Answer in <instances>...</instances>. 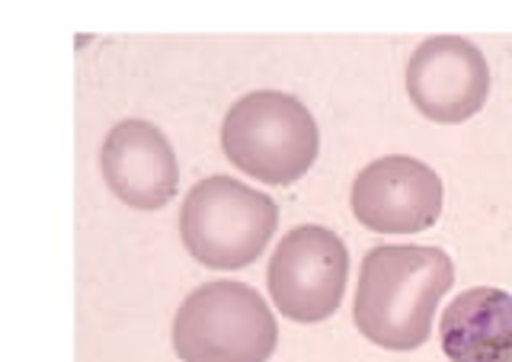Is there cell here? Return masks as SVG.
<instances>
[{
    "label": "cell",
    "mask_w": 512,
    "mask_h": 362,
    "mask_svg": "<svg viewBox=\"0 0 512 362\" xmlns=\"http://www.w3.org/2000/svg\"><path fill=\"white\" fill-rule=\"evenodd\" d=\"M455 282L452 257L439 247L384 244L368 250L359 273V334L384 350H416L432 334V318Z\"/></svg>",
    "instance_id": "cell-1"
},
{
    "label": "cell",
    "mask_w": 512,
    "mask_h": 362,
    "mask_svg": "<svg viewBox=\"0 0 512 362\" xmlns=\"http://www.w3.org/2000/svg\"><path fill=\"white\" fill-rule=\"evenodd\" d=\"M221 148L247 177L292 186L317 161L320 132L311 109L292 93L256 90L228 109L221 125Z\"/></svg>",
    "instance_id": "cell-2"
},
{
    "label": "cell",
    "mask_w": 512,
    "mask_h": 362,
    "mask_svg": "<svg viewBox=\"0 0 512 362\" xmlns=\"http://www.w3.org/2000/svg\"><path fill=\"white\" fill-rule=\"evenodd\" d=\"M276 340L279 324L269 305L244 282H205L186 295L173 318L180 362H266Z\"/></svg>",
    "instance_id": "cell-3"
},
{
    "label": "cell",
    "mask_w": 512,
    "mask_h": 362,
    "mask_svg": "<svg viewBox=\"0 0 512 362\" xmlns=\"http://www.w3.org/2000/svg\"><path fill=\"white\" fill-rule=\"evenodd\" d=\"M276 225V202L231 177H208L196 183L180 212L186 250L212 270L250 266L266 250Z\"/></svg>",
    "instance_id": "cell-4"
},
{
    "label": "cell",
    "mask_w": 512,
    "mask_h": 362,
    "mask_svg": "<svg viewBox=\"0 0 512 362\" xmlns=\"http://www.w3.org/2000/svg\"><path fill=\"white\" fill-rule=\"evenodd\" d=\"M349 276V254L340 234L324 225L288 231L269 260V295L298 324L327 321L340 308Z\"/></svg>",
    "instance_id": "cell-5"
},
{
    "label": "cell",
    "mask_w": 512,
    "mask_h": 362,
    "mask_svg": "<svg viewBox=\"0 0 512 362\" xmlns=\"http://www.w3.org/2000/svg\"><path fill=\"white\" fill-rule=\"evenodd\" d=\"M407 93L432 122L455 125L471 119L490 93L487 58L461 36H432L407 61Z\"/></svg>",
    "instance_id": "cell-6"
},
{
    "label": "cell",
    "mask_w": 512,
    "mask_h": 362,
    "mask_svg": "<svg viewBox=\"0 0 512 362\" xmlns=\"http://www.w3.org/2000/svg\"><path fill=\"white\" fill-rule=\"evenodd\" d=\"M352 212L368 231L420 234L442 212V180L416 157H378L352 183Z\"/></svg>",
    "instance_id": "cell-7"
},
{
    "label": "cell",
    "mask_w": 512,
    "mask_h": 362,
    "mask_svg": "<svg viewBox=\"0 0 512 362\" xmlns=\"http://www.w3.org/2000/svg\"><path fill=\"white\" fill-rule=\"evenodd\" d=\"M100 167L109 190L141 212L164 209L180 190V164L167 135L144 119H125L106 135Z\"/></svg>",
    "instance_id": "cell-8"
},
{
    "label": "cell",
    "mask_w": 512,
    "mask_h": 362,
    "mask_svg": "<svg viewBox=\"0 0 512 362\" xmlns=\"http://www.w3.org/2000/svg\"><path fill=\"white\" fill-rule=\"evenodd\" d=\"M439 340L452 362H512V295L493 286L461 292L442 311Z\"/></svg>",
    "instance_id": "cell-9"
}]
</instances>
